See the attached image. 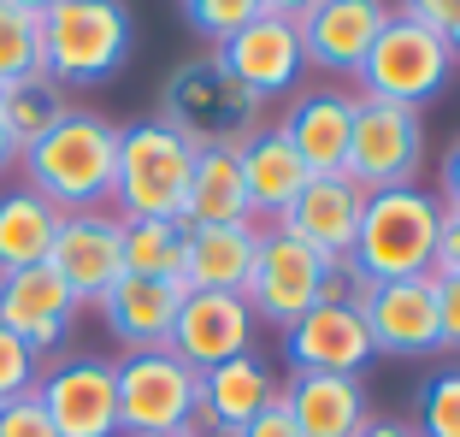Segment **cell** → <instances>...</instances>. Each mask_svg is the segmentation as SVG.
Masks as SVG:
<instances>
[{"instance_id": "obj_1", "label": "cell", "mask_w": 460, "mask_h": 437, "mask_svg": "<svg viewBox=\"0 0 460 437\" xmlns=\"http://www.w3.org/2000/svg\"><path fill=\"white\" fill-rule=\"evenodd\" d=\"M24 190H36L59 213H101L112 201V172H119V124L101 112H77L36 137L24 154Z\"/></svg>"}, {"instance_id": "obj_2", "label": "cell", "mask_w": 460, "mask_h": 437, "mask_svg": "<svg viewBox=\"0 0 460 437\" xmlns=\"http://www.w3.org/2000/svg\"><path fill=\"white\" fill-rule=\"evenodd\" d=\"M437 231H443V195L420 190V183L378 190V195H366L349 266L366 284L425 278V272H437Z\"/></svg>"}, {"instance_id": "obj_3", "label": "cell", "mask_w": 460, "mask_h": 437, "mask_svg": "<svg viewBox=\"0 0 460 437\" xmlns=\"http://www.w3.org/2000/svg\"><path fill=\"white\" fill-rule=\"evenodd\" d=\"M195 172V142L165 119L119 124V172H112V207L119 218H177L183 190Z\"/></svg>"}, {"instance_id": "obj_4", "label": "cell", "mask_w": 460, "mask_h": 437, "mask_svg": "<svg viewBox=\"0 0 460 437\" xmlns=\"http://www.w3.org/2000/svg\"><path fill=\"white\" fill-rule=\"evenodd\" d=\"M130 6L124 0H59L41 18V71L54 83H107L130 59Z\"/></svg>"}, {"instance_id": "obj_5", "label": "cell", "mask_w": 460, "mask_h": 437, "mask_svg": "<svg viewBox=\"0 0 460 437\" xmlns=\"http://www.w3.org/2000/svg\"><path fill=\"white\" fill-rule=\"evenodd\" d=\"M160 119L172 130H183L195 148H243L260 130V101L218 66V54H201V59H183L165 77Z\"/></svg>"}, {"instance_id": "obj_6", "label": "cell", "mask_w": 460, "mask_h": 437, "mask_svg": "<svg viewBox=\"0 0 460 437\" xmlns=\"http://www.w3.org/2000/svg\"><path fill=\"white\" fill-rule=\"evenodd\" d=\"M119 379V437H183L201 402V372L172 349H136L112 361Z\"/></svg>"}, {"instance_id": "obj_7", "label": "cell", "mask_w": 460, "mask_h": 437, "mask_svg": "<svg viewBox=\"0 0 460 437\" xmlns=\"http://www.w3.org/2000/svg\"><path fill=\"white\" fill-rule=\"evenodd\" d=\"M425 165V119L413 107H390V101H354V130L349 154H342V178L354 190H407L420 183Z\"/></svg>"}, {"instance_id": "obj_8", "label": "cell", "mask_w": 460, "mask_h": 437, "mask_svg": "<svg viewBox=\"0 0 460 437\" xmlns=\"http://www.w3.org/2000/svg\"><path fill=\"white\" fill-rule=\"evenodd\" d=\"M448 71H455V54H448V41L437 36V30L413 24V18L395 13L390 24H384V36L372 41V54H366V66L354 71L366 89V101H390V107H413L420 112L425 101L443 95Z\"/></svg>"}, {"instance_id": "obj_9", "label": "cell", "mask_w": 460, "mask_h": 437, "mask_svg": "<svg viewBox=\"0 0 460 437\" xmlns=\"http://www.w3.org/2000/svg\"><path fill=\"white\" fill-rule=\"evenodd\" d=\"M325 278H331V260H319L307 243H296L289 231L266 225V231H260V248H254V266H248L243 301L254 308V319L289 331L307 308L325 301Z\"/></svg>"}, {"instance_id": "obj_10", "label": "cell", "mask_w": 460, "mask_h": 437, "mask_svg": "<svg viewBox=\"0 0 460 437\" xmlns=\"http://www.w3.org/2000/svg\"><path fill=\"white\" fill-rule=\"evenodd\" d=\"M36 402L48 408L59 437H119V379L112 361L77 355L59 367H41Z\"/></svg>"}, {"instance_id": "obj_11", "label": "cell", "mask_w": 460, "mask_h": 437, "mask_svg": "<svg viewBox=\"0 0 460 437\" xmlns=\"http://www.w3.org/2000/svg\"><path fill=\"white\" fill-rule=\"evenodd\" d=\"M48 266L77 296V308L101 301L124 278V225L119 213H66L48 248Z\"/></svg>"}, {"instance_id": "obj_12", "label": "cell", "mask_w": 460, "mask_h": 437, "mask_svg": "<svg viewBox=\"0 0 460 437\" xmlns=\"http://www.w3.org/2000/svg\"><path fill=\"white\" fill-rule=\"evenodd\" d=\"M218 66L243 83L254 101H271V95H289L296 77L307 71V48H301V30L278 13H260L254 24H243L236 36H225L213 48Z\"/></svg>"}, {"instance_id": "obj_13", "label": "cell", "mask_w": 460, "mask_h": 437, "mask_svg": "<svg viewBox=\"0 0 460 437\" xmlns=\"http://www.w3.org/2000/svg\"><path fill=\"white\" fill-rule=\"evenodd\" d=\"M372 349L384 355H437L443 349V326H437V272L425 278H395V284H366L360 296Z\"/></svg>"}, {"instance_id": "obj_14", "label": "cell", "mask_w": 460, "mask_h": 437, "mask_svg": "<svg viewBox=\"0 0 460 437\" xmlns=\"http://www.w3.org/2000/svg\"><path fill=\"white\" fill-rule=\"evenodd\" d=\"M165 349L177 361H190L195 372L236 361V355H254V308L243 296H225V290H190Z\"/></svg>"}, {"instance_id": "obj_15", "label": "cell", "mask_w": 460, "mask_h": 437, "mask_svg": "<svg viewBox=\"0 0 460 437\" xmlns=\"http://www.w3.org/2000/svg\"><path fill=\"white\" fill-rule=\"evenodd\" d=\"M284 355L296 372H342V379H360V367L378 349H372L360 301H319V308H307L284 331Z\"/></svg>"}, {"instance_id": "obj_16", "label": "cell", "mask_w": 460, "mask_h": 437, "mask_svg": "<svg viewBox=\"0 0 460 437\" xmlns=\"http://www.w3.org/2000/svg\"><path fill=\"white\" fill-rule=\"evenodd\" d=\"M390 0H319L307 18H301V48H307V66L319 71H360L372 41L390 24Z\"/></svg>"}, {"instance_id": "obj_17", "label": "cell", "mask_w": 460, "mask_h": 437, "mask_svg": "<svg viewBox=\"0 0 460 437\" xmlns=\"http://www.w3.org/2000/svg\"><path fill=\"white\" fill-rule=\"evenodd\" d=\"M77 319V296L59 284V272L41 260V266H24V272H0V326L24 337L36 355L59 349Z\"/></svg>"}, {"instance_id": "obj_18", "label": "cell", "mask_w": 460, "mask_h": 437, "mask_svg": "<svg viewBox=\"0 0 460 437\" xmlns=\"http://www.w3.org/2000/svg\"><path fill=\"white\" fill-rule=\"evenodd\" d=\"M360 213H366V190H354L349 178H313L307 190L296 195L278 231H289L296 243H307L319 260L331 266H349L354 236H360Z\"/></svg>"}, {"instance_id": "obj_19", "label": "cell", "mask_w": 460, "mask_h": 437, "mask_svg": "<svg viewBox=\"0 0 460 437\" xmlns=\"http://www.w3.org/2000/svg\"><path fill=\"white\" fill-rule=\"evenodd\" d=\"M278 402V379L260 355H236L201 372V402H195L190 437H236L260 408Z\"/></svg>"}, {"instance_id": "obj_20", "label": "cell", "mask_w": 460, "mask_h": 437, "mask_svg": "<svg viewBox=\"0 0 460 437\" xmlns=\"http://www.w3.org/2000/svg\"><path fill=\"white\" fill-rule=\"evenodd\" d=\"M183 296H190L183 278H136V272H124L95 308H101V319H107V331L124 343V355H136V349H165V343H172Z\"/></svg>"}, {"instance_id": "obj_21", "label": "cell", "mask_w": 460, "mask_h": 437, "mask_svg": "<svg viewBox=\"0 0 460 437\" xmlns=\"http://www.w3.org/2000/svg\"><path fill=\"white\" fill-rule=\"evenodd\" d=\"M278 402L301 437H360L372 425V402H366L360 379H342V372H289Z\"/></svg>"}, {"instance_id": "obj_22", "label": "cell", "mask_w": 460, "mask_h": 437, "mask_svg": "<svg viewBox=\"0 0 460 437\" xmlns=\"http://www.w3.org/2000/svg\"><path fill=\"white\" fill-rule=\"evenodd\" d=\"M236 165H243L248 213H254V218H271V225H278V218L296 207V195L313 183L307 160L289 148V137L278 130V124H260L254 137L236 148Z\"/></svg>"}, {"instance_id": "obj_23", "label": "cell", "mask_w": 460, "mask_h": 437, "mask_svg": "<svg viewBox=\"0 0 460 437\" xmlns=\"http://www.w3.org/2000/svg\"><path fill=\"white\" fill-rule=\"evenodd\" d=\"M289 148L307 160L313 178H342V154H349V130H354V95L342 89H313V95L289 101L284 124Z\"/></svg>"}, {"instance_id": "obj_24", "label": "cell", "mask_w": 460, "mask_h": 437, "mask_svg": "<svg viewBox=\"0 0 460 437\" xmlns=\"http://www.w3.org/2000/svg\"><path fill=\"white\" fill-rule=\"evenodd\" d=\"M260 231H266L260 218L190 231V248H183V290H225V296H243L248 266H254V248H260Z\"/></svg>"}, {"instance_id": "obj_25", "label": "cell", "mask_w": 460, "mask_h": 437, "mask_svg": "<svg viewBox=\"0 0 460 437\" xmlns=\"http://www.w3.org/2000/svg\"><path fill=\"white\" fill-rule=\"evenodd\" d=\"M183 231H201V225H243L248 213V190H243V165L236 148H195V172L190 190H183Z\"/></svg>"}, {"instance_id": "obj_26", "label": "cell", "mask_w": 460, "mask_h": 437, "mask_svg": "<svg viewBox=\"0 0 460 437\" xmlns=\"http://www.w3.org/2000/svg\"><path fill=\"white\" fill-rule=\"evenodd\" d=\"M59 207H48L36 190H6L0 195V272H24L41 266L59 231Z\"/></svg>"}, {"instance_id": "obj_27", "label": "cell", "mask_w": 460, "mask_h": 437, "mask_svg": "<svg viewBox=\"0 0 460 437\" xmlns=\"http://www.w3.org/2000/svg\"><path fill=\"white\" fill-rule=\"evenodd\" d=\"M66 112H71L66 83H54L48 71H30V77L6 83V95H0V124H6V137L18 142V154H24L36 137H48Z\"/></svg>"}, {"instance_id": "obj_28", "label": "cell", "mask_w": 460, "mask_h": 437, "mask_svg": "<svg viewBox=\"0 0 460 437\" xmlns=\"http://www.w3.org/2000/svg\"><path fill=\"white\" fill-rule=\"evenodd\" d=\"M119 225H124V272L183 278V248H190L183 218H119Z\"/></svg>"}, {"instance_id": "obj_29", "label": "cell", "mask_w": 460, "mask_h": 437, "mask_svg": "<svg viewBox=\"0 0 460 437\" xmlns=\"http://www.w3.org/2000/svg\"><path fill=\"white\" fill-rule=\"evenodd\" d=\"M41 71V18L0 0V83H18Z\"/></svg>"}, {"instance_id": "obj_30", "label": "cell", "mask_w": 460, "mask_h": 437, "mask_svg": "<svg viewBox=\"0 0 460 437\" xmlns=\"http://www.w3.org/2000/svg\"><path fill=\"white\" fill-rule=\"evenodd\" d=\"M420 420L413 432L420 437H460V367H443L420 384Z\"/></svg>"}, {"instance_id": "obj_31", "label": "cell", "mask_w": 460, "mask_h": 437, "mask_svg": "<svg viewBox=\"0 0 460 437\" xmlns=\"http://www.w3.org/2000/svg\"><path fill=\"white\" fill-rule=\"evenodd\" d=\"M266 13V0H183V18H190L195 36H207L218 48L225 36H236L243 24H254V18Z\"/></svg>"}, {"instance_id": "obj_32", "label": "cell", "mask_w": 460, "mask_h": 437, "mask_svg": "<svg viewBox=\"0 0 460 437\" xmlns=\"http://www.w3.org/2000/svg\"><path fill=\"white\" fill-rule=\"evenodd\" d=\"M36 384H41V355L30 349L24 337H13V331L0 326V402L30 397Z\"/></svg>"}, {"instance_id": "obj_33", "label": "cell", "mask_w": 460, "mask_h": 437, "mask_svg": "<svg viewBox=\"0 0 460 437\" xmlns=\"http://www.w3.org/2000/svg\"><path fill=\"white\" fill-rule=\"evenodd\" d=\"M0 437H59L54 420H48V408L36 402V390L18 402H0Z\"/></svg>"}, {"instance_id": "obj_34", "label": "cell", "mask_w": 460, "mask_h": 437, "mask_svg": "<svg viewBox=\"0 0 460 437\" xmlns=\"http://www.w3.org/2000/svg\"><path fill=\"white\" fill-rule=\"evenodd\" d=\"M437 326H443V349L460 355V278L437 272Z\"/></svg>"}, {"instance_id": "obj_35", "label": "cell", "mask_w": 460, "mask_h": 437, "mask_svg": "<svg viewBox=\"0 0 460 437\" xmlns=\"http://www.w3.org/2000/svg\"><path fill=\"white\" fill-rule=\"evenodd\" d=\"M402 18H413V24H425V30L443 36V30L460 18V0H402Z\"/></svg>"}, {"instance_id": "obj_36", "label": "cell", "mask_w": 460, "mask_h": 437, "mask_svg": "<svg viewBox=\"0 0 460 437\" xmlns=\"http://www.w3.org/2000/svg\"><path fill=\"white\" fill-rule=\"evenodd\" d=\"M437 272L460 278V207H443V231H437Z\"/></svg>"}, {"instance_id": "obj_37", "label": "cell", "mask_w": 460, "mask_h": 437, "mask_svg": "<svg viewBox=\"0 0 460 437\" xmlns=\"http://www.w3.org/2000/svg\"><path fill=\"white\" fill-rule=\"evenodd\" d=\"M236 437H301V432H296V420L284 414V402H271V408H260Z\"/></svg>"}, {"instance_id": "obj_38", "label": "cell", "mask_w": 460, "mask_h": 437, "mask_svg": "<svg viewBox=\"0 0 460 437\" xmlns=\"http://www.w3.org/2000/svg\"><path fill=\"white\" fill-rule=\"evenodd\" d=\"M443 207H460V142L448 148V160H443Z\"/></svg>"}, {"instance_id": "obj_39", "label": "cell", "mask_w": 460, "mask_h": 437, "mask_svg": "<svg viewBox=\"0 0 460 437\" xmlns=\"http://www.w3.org/2000/svg\"><path fill=\"white\" fill-rule=\"evenodd\" d=\"M319 0H266V13H278V18H289V24H301V18L313 13Z\"/></svg>"}, {"instance_id": "obj_40", "label": "cell", "mask_w": 460, "mask_h": 437, "mask_svg": "<svg viewBox=\"0 0 460 437\" xmlns=\"http://www.w3.org/2000/svg\"><path fill=\"white\" fill-rule=\"evenodd\" d=\"M360 437H420V432H413L407 420H372V425H366Z\"/></svg>"}, {"instance_id": "obj_41", "label": "cell", "mask_w": 460, "mask_h": 437, "mask_svg": "<svg viewBox=\"0 0 460 437\" xmlns=\"http://www.w3.org/2000/svg\"><path fill=\"white\" fill-rule=\"evenodd\" d=\"M6 6H18V13H30V18H48L59 0H6Z\"/></svg>"}, {"instance_id": "obj_42", "label": "cell", "mask_w": 460, "mask_h": 437, "mask_svg": "<svg viewBox=\"0 0 460 437\" xmlns=\"http://www.w3.org/2000/svg\"><path fill=\"white\" fill-rule=\"evenodd\" d=\"M13 165H18V142L6 137V124H0V172H13Z\"/></svg>"}, {"instance_id": "obj_43", "label": "cell", "mask_w": 460, "mask_h": 437, "mask_svg": "<svg viewBox=\"0 0 460 437\" xmlns=\"http://www.w3.org/2000/svg\"><path fill=\"white\" fill-rule=\"evenodd\" d=\"M443 41H448V54H455V59H460V18H455V24H448V30H443Z\"/></svg>"}, {"instance_id": "obj_44", "label": "cell", "mask_w": 460, "mask_h": 437, "mask_svg": "<svg viewBox=\"0 0 460 437\" xmlns=\"http://www.w3.org/2000/svg\"><path fill=\"white\" fill-rule=\"evenodd\" d=\"M0 95H6V83H0Z\"/></svg>"}, {"instance_id": "obj_45", "label": "cell", "mask_w": 460, "mask_h": 437, "mask_svg": "<svg viewBox=\"0 0 460 437\" xmlns=\"http://www.w3.org/2000/svg\"><path fill=\"white\" fill-rule=\"evenodd\" d=\"M183 437H190V432H183Z\"/></svg>"}]
</instances>
